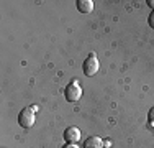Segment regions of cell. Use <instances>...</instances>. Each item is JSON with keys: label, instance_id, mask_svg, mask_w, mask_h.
Instances as JSON below:
<instances>
[{"label": "cell", "instance_id": "obj_1", "mask_svg": "<svg viewBox=\"0 0 154 148\" xmlns=\"http://www.w3.org/2000/svg\"><path fill=\"white\" fill-rule=\"evenodd\" d=\"M38 107L36 105H31V107H26V109H23L20 112V115H18V124L21 125L23 128H30L33 124H35V112Z\"/></svg>", "mask_w": 154, "mask_h": 148}, {"label": "cell", "instance_id": "obj_2", "mask_svg": "<svg viewBox=\"0 0 154 148\" xmlns=\"http://www.w3.org/2000/svg\"><path fill=\"white\" fill-rule=\"evenodd\" d=\"M64 95H66V99H67L69 102H77L79 101L80 95H82V87L79 86V81L72 79L71 82L67 84V87H66Z\"/></svg>", "mask_w": 154, "mask_h": 148}, {"label": "cell", "instance_id": "obj_3", "mask_svg": "<svg viewBox=\"0 0 154 148\" xmlns=\"http://www.w3.org/2000/svg\"><path fill=\"white\" fill-rule=\"evenodd\" d=\"M84 74H85L87 77L89 76H94L95 72L98 71V59H97V54L95 53H90L89 58H85V61H84Z\"/></svg>", "mask_w": 154, "mask_h": 148}, {"label": "cell", "instance_id": "obj_4", "mask_svg": "<svg viewBox=\"0 0 154 148\" xmlns=\"http://www.w3.org/2000/svg\"><path fill=\"white\" fill-rule=\"evenodd\" d=\"M64 140L67 143H77L80 140V130L77 127H67L64 130Z\"/></svg>", "mask_w": 154, "mask_h": 148}, {"label": "cell", "instance_id": "obj_5", "mask_svg": "<svg viewBox=\"0 0 154 148\" xmlns=\"http://www.w3.org/2000/svg\"><path fill=\"white\" fill-rule=\"evenodd\" d=\"M84 148H103V142L100 137H89L84 142Z\"/></svg>", "mask_w": 154, "mask_h": 148}, {"label": "cell", "instance_id": "obj_6", "mask_svg": "<svg viewBox=\"0 0 154 148\" xmlns=\"http://www.w3.org/2000/svg\"><path fill=\"white\" fill-rule=\"evenodd\" d=\"M77 8L82 13H90L94 10V2L92 0H77Z\"/></svg>", "mask_w": 154, "mask_h": 148}, {"label": "cell", "instance_id": "obj_7", "mask_svg": "<svg viewBox=\"0 0 154 148\" xmlns=\"http://www.w3.org/2000/svg\"><path fill=\"white\" fill-rule=\"evenodd\" d=\"M148 120H149V125L151 127H154V107L151 110H149V114H148Z\"/></svg>", "mask_w": 154, "mask_h": 148}, {"label": "cell", "instance_id": "obj_8", "mask_svg": "<svg viewBox=\"0 0 154 148\" xmlns=\"http://www.w3.org/2000/svg\"><path fill=\"white\" fill-rule=\"evenodd\" d=\"M148 23H149V27L154 28V10L151 12V15H149V18H148Z\"/></svg>", "mask_w": 154, "mask_h": 148}, {"label": "cell", "instance_id": "obj_9", "mask_svg": "<svg viewBox=\"0 0 154 148\" xmlns=\"http://www.w3.org/2000/svg\"><path fill=\"white\" fill-rule=\"evenodd\" d=\"M62 148H79V146H77L75 143H67V145H64Z\"/></svg>", "mask_w": 154, "mask_h": 148}, {"label": "cell", "instance_id": "obj_10", "mask_svg": "<svg viewBox=\"0 0 154 148\" xmlns=\"http://www.w3.org/2000/svg\"><path fill=\"white\" fill-rule=\"evenodd\" d=\"M148 5L151 7V8L154 10V0H148Z\"/></svg>", "mask_w": 154, "mask_h": 148}]
</instances>
